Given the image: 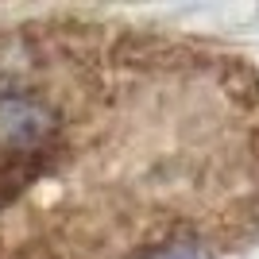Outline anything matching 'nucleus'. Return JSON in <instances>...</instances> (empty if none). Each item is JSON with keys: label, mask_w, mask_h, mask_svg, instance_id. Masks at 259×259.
<instances>
[{"label": "nucleus", "mask_w": 259, "mask_h": 259, "mask_svg": "<svg viewBox=\"0 0 259 259\" xmlns=\"http://www.w3.org/2000/svg\"><path fill=\"white\" fill-rule=\"evenodd\" d=\"M136 259H217L201 236H166L147 244V251H140Z\"/></svg>", "instance_id": "obj_1"}]
</instances>
